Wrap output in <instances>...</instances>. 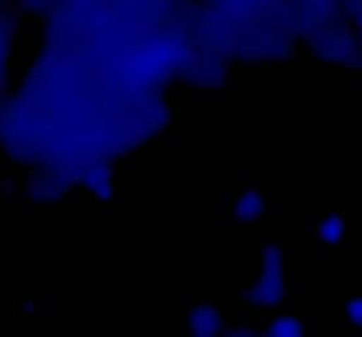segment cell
<instances>
[{
	"label": "cell",
	"mask_w": 362,
	"mask_h": 337,
	"mask_svg": "<svg viewBox=\"0 0 362 337\" xmlns=\"http://www.w3.org/2000/svg\"><path fill=\"white\" fill-rule=\"evenodd\" d=\"M187 327L191 336H218L223 327L221 314L211 304H197L189 309Z\"/></svg>",
	"instance_id": "1"
},
{
	"label": "cell",
	"mask_w": 362,
	"mask_h": 337,
	"mask_svg": "<svg viewBox=\"0 0 362 337\" xmlns=\"http://www.w3.org/2000/svg\"><path fill=\"white\" fill-rule=\"evenodd\" d=\"M264 211V198L258 191H246L239 194L235 200V215L237 219H253L260 215Z\"/></svg>",
	"instance_id": "2"
},
{
	"label": "cell",
	"mask_w": 362,
	"mask_h": 337,
	"mask_svg": "<svg viewBox=\"0 0 362 337\" xmlns=\"http://www.w3.org/2000/svg\"><path fill=\"white\" fill-rule=\"evenodd\" d=\"M343 233H345V221L341 215L332 214L327 215L324 221L318 225V237L325 244H338L341 242Z\"/></svg>",
	"instance_id": "3"
},
{
	"label": "cell",
	"mask_w": 362,
	"mask_h": 337,
	"mask_svg": "<svg viewBox=\"0 0 362 337\" xmlns=\"http://www.w3.org/2000/svg\"><path fill=\"white\" fill-rule=\"evenodd\" d=\"M269 336H278V337H286V336H303L304 329L303 324L299 320L292 317H279L269 324L267 327Z\"/></svg>",
	"instance_id": "4"
},
{
	"label": "cell",
	"mask_w": 362,
	"mask_h": 337,
	"mask_svg": "<svg viewBox=\"0 0 362 337\" xmlns=\"http://www.w3.org/2000/svg\"><path fill=\"white\" fill-rule=\"evenodd\" d=\"M346 318L357 329H362V297H354L346 304Z\"/></svg>",
	"instance_id": "5"
}]
</instances>
